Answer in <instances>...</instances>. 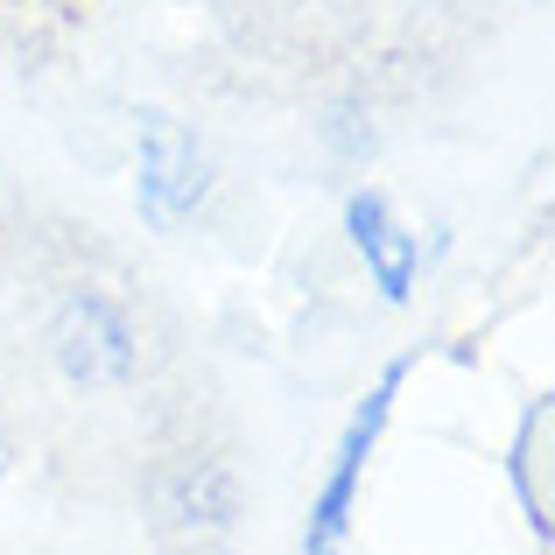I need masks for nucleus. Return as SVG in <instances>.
<instances>
[{
  "instance_id": "f257e3e1",
  "label": "nucleus",
  "mask_w": 555,
  "mask_h": 555,
  "mask_svg": "<svg viewBox=\"0 0 555 555\" xmlns=\"http://www.w3.org/2000/svg\"><path fill=\"white\" fill-rule=\"evenodd\" d=\"M379 401H387V393H379ZM379 401L352 422V436H345L338 472H331L324 500H317V514H310V534H302V555H338V548H345V528H352V500H359V472H366V450H373V436H379V415H387Z\"/></svg>"
}]
</instances>
